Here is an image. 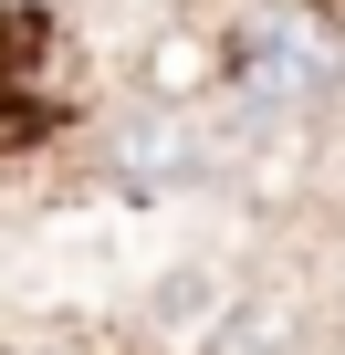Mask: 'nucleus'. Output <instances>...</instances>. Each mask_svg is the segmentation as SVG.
Masks as SVG:
<instances>
[{"mask_svg":"<svg viewBox=\"0 0 345 355\" xmlns=\"http://www.w3.org/2000/svg\"><path fill=\"white\" fill-rule=\"evenodd\" d=\"M345 84V21L324 0H251L230 21V94L262 115V125H293V115H324Z\"/></svg>","mask_w":345,"mask_h":355,"instance_id":"obj_1","label":"nucleus"},{"mask_svg":"<svg viewBox=\"0 0 345 355\" xmlns=\"http://www.w3.org/2000/svg\"><path fill=\"white\" fill-rule=\"evenodd\" d=\"M199 125H189V105H136L115 136H105V167H115V189H136V199H167V189H189L199 178Z\"/></svg>","mask_w":345,"mask_h":355,"instance_id":"obj_2","label":"nucleus"},{"mask_svg":"<svg viewBox=\"0 0 345 355\" xmlns=\"http://www.w3.org/2000/svg\"><path fill=\"white\" fill-rule=\"evenodd\" d=\"M136 94H146V105H210V94H230V32H210V21H167V32H146Z\"/></svg>","mask_w":345,"mask_h":355,"instance_id":"obj_3","label":"nucleus"},{"mask_svg":"<svg viewBox=\"0 0 345 355\" xmlns=\"http://www.w3.org/2000/svg\"><path fill=\"white\" fill-rule=\"evenodd\" d=\"M210 355H303V303L293 293H241L210 324Z\"/></svg>","mask_w":345,"mask_h":355,"instance_id":"obj_4","label":"nucleus"}]
</instances>
